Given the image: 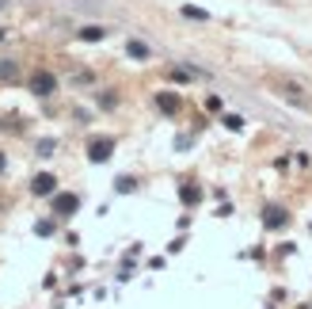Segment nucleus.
<instances>
[{"mask_svg":"<svg viewBox=\"0 0 312 309\" xmlns=\"http://www.w3.org/2000/svg\"><path fill=\"white\" fill-rule=\"evenodd\" d=\"M34 191H38V195H42V191H54V179H50V176H42L38 183H34Z\"/></svg>","mask_w":312,"mask_h":309,"instance_id":"nucleus-2","label":"nucleus"},{"mask_svg":"<svg viewBox=\"0 0 312 309\" xmlns=\"http://www.w3.org/2000/svg\"><path fill=\"white\" fill-rule=\"evenodd\" d=\"M278 92H282V96H285L289 103H297V107H312V103L305 100V96H301V88H297V84H278Z\"/></svg>","mask_w":312,"mask_h":309,"instance_id":"nucleus-1","label":"nucleus"},{"mask_svg":"<svg viewBox=\"0 0 312 309\" xmlns=\"http://www.w3.org/2000/svg\"><path fill=\"white\" fill-rule=\"evenodd\" d=\"M129 54H133V58H149V50H145L141 42H129Z\"/></svg>","mask_w":312,"mask_h":309,"instance_id":"nucleus-3","label":"nucleus"},{"mask_svg":"<svg viewBox=\"0 0 312 309\" xmlns=\"http://www.w3.org/2000/svg\"><path fill=\"white\" fill-rule=\"evenodd\" d=\"M34 88H38V92H50V88H54V80H50V76H38V80H34Z\"/></svg>","mask_w":312,"mask_h":309,"instance_id":"nucleus-4","label":"nucleus"}]
</instances>
